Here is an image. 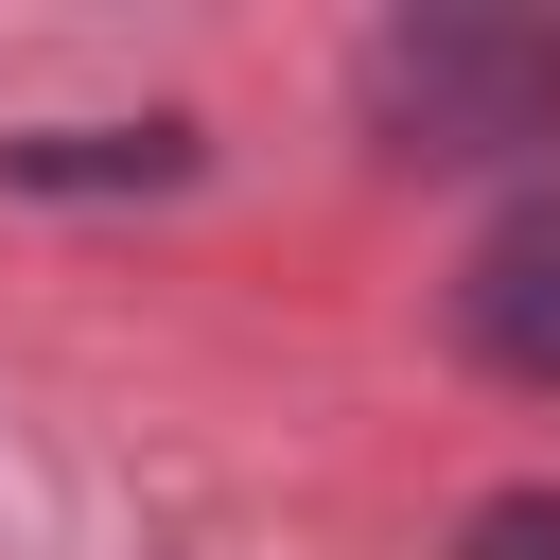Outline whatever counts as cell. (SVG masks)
Here are the masks:
<instances>
[{"label":"cell","instance_id":"obj_1","mask_svg":"<svg viewBox=\"0 0 560 560\" xmlns=\"http://www.w3.org/2000/svg\"><path fill=\"white\" fill-rule=\"evenodd\" d=\"M350 88L402 158H525L560 140V18H385Z\"/></svg>","mask_w":560,"mask_h":560},{"label":"cell","instance_id":"obj_2","mask_svg":"<svg viewBox=\"0 0 560 560\" xmlns=\"http://www.w3.org/2000/svg\"><path fill=\"white\" fill-rule=\"evenodd\" d=\"M455 332H472V368L560 385V192H542V210H508V228L455 262Z\"/></svg>","mask_w":560,"mask_h":560},{"label":"cell","instance_id":"obj_3","mask_svg":"<svg viewBox=\"0 0 560 560\" xmlns=\"http://www.w3.org/2000/svg\"><path fill=\"white\" fill-rule=\"evenodd\" d=\"M18 192H175L192 175V122H70V140H0Z\"/></svg>","mask_w":560,"mask_h":560},{"label":"cell","instance_id":"obj_4","mask_svg":"<svg viewBox=\"0 0 560 560\" xmlns=\"http://www.w3.org/2000/svg\"><path fill=\"white\" fill-rule=\"evenodd\" d=\"M472 560H560V508H542V490H508V508H472Z\"/></svg>","mask_w":560,"mask_h":560}]
</instances>
